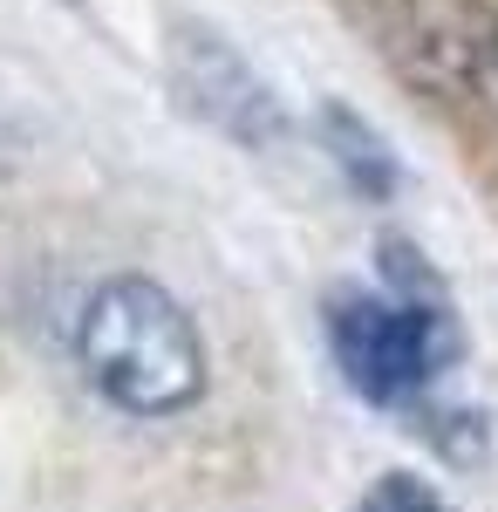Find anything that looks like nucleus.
Masks as SVG:
<instances>
[{"label": "nucleus", "mask_w": 498, "mask_h": 512, "mask_svg": "<svg viewBox=\"0 0 498 512\" xmlns=\"http://www.w3.org/2000/svg\"><path fill=\"white\" fill-rule=\"evenodd\" d=\"M76 362L130 417H178L205 396V342L171 287L144 274L103 280L76 321Z\"/></svg>", "instance_id": "nucleus-1"}, {"label": "nucleus", "mask_w": 498, "mask_h": 512, "mask_svg": "<svg viewBox=\"0 0 498 512\" xmlns=\"http://www.w3.org/2000/svg\"><path fill=\"white\" fill-rule=\"evenodd\" d=\"M328 342L348 390L362 403H410L458 362V321L451 301H396V294H335L328 301Z\"/></svg>", "instance_id": "nucleus-2"}, {"label": "nucleus", "mask_w": 498, "mask_h": 512, "mask_svg": "<svg viewBox=\"0 0 498 512\" xmlns=\"http://www.w3.org/2000/svg\"><path fill=\"white\" fill-rule=\"evenodd\" d=\"M171 82H178V96H185L205 123H219L226 137L253 144V151H267V144L287 137L280 96L253 76V62H246L232 41L205 35V28H178V41H171Z\"/></svg>", "instance_id": "nucleus-3"}, {"label": "nucleus", "mask_w": 498, "mask_h": 512, "mask_svg": "<svg viewBox=\"0 0 498 512\" xmlns=\"http://www.w3.org/2000/svg\"><path fill=\"white\" fill-rule=\"evenodd\" d=\"M321 151H328V164L348 178V192L376 198V205H383V198L396 192V178H403L389 137L369 117H355L348 103H321Z\"/></svg>", "instance_id": "nucleus-4"}, {"label": "nucleus", "mask_w": 498, "mask_h": 512, "mask_svg": "<svg viewBox=\"0 0 498 512\" xmlns=\"http://www.w3.org/2000/svg\"><path fill=\"white\" fill-rule=\"evenodd\" d=\"M362 512H458L437 485H423L417 472H383L362 492Z\"/></svg>", "instance_id": "nucleus-5"}, {"label": "nucleus", "mask_w": 498, "mask_h": 512, "mask_svg": "<svg viewBox=\"0 0 498 512\" xmlns=\"http://www.w3.org/2000/svg\"><path fill=\"white\" fill-rule=\"evenodd\" d=\"M0 171H7V137H0Z\"/></svg>", "instance_id": "nucleus-6"}]
</instances>
